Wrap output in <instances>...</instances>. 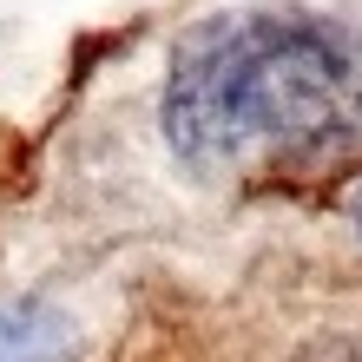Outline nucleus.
I'll return each instance as SVG.
<instances>
[{"label":"nucleus","mask_w":362,"mask_h":362,"mask_svg":"<svg viewBox=\"0 0 362 362\" xmlns=\"http://www.w3.org/2000/svg\"><path fill=\"white\" fill-rule=\"evenodd\" d=\"M165 125L204 172L323 158L362 139V73L303 20H224L178 53Z\"/></svg>","instance_id":"1"},{"label":"nucleus","mask_w":362,"mask_h":362,"mask_svg":"<svg viewBox=\"0 0 362 362\" xmlns=\"http://www.w3.org/2000/svg\"><path fill=\"white\" fill-rule=\"evenodd\" d=\"M59 323L47 316H0V362H59Z\"/></svg>","instance_id":"2"},{"label":"nucleus","mask_w":362,"mask_h":362,"mask_svg":"<svg viewBox=\"0 0 362 362\" xmlns=\"http://www.w3.org/2000/svg\"><path fill=\"white\" fill-rule=\"evenodd\" d=\"M349 211H356V224H362V185H356V198H349Z\"/></svg>","instance_id":"3"}]
</instances>
